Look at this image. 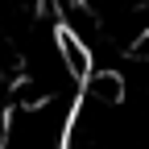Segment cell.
I'll list each match as a JSON object with an SVG mask.
<instances>
[{
  "label": "cell",
  "instance_id": "cell-1",
  "mask_svg": "<svg viewBox=\"0 0 149 149\" xmlns=\"http://www.w3.org/2000/svg\"><path fill=\"white\" fill-rule=\"evenodd\" d=\"M54 42H58V58H62L66 74H70V79L83 87L91 74H95V58H91V46L83 42L79 33H70V29H58V33H54Z\"/></svg>",
  "mask_w": 149,
  "mask_h": 149
},
{
  "label": "cell",
  "instance_id": "cell-2",
  "mask_svg": "<svg viewBox=\"0 0 149 149\" xmlns=\"http://www.w3.org/2000/svg\"><path fill=\"white\" fill-rule=\"evenodd\" d=\"M13 70H17V46L8 37V25L0 21V91L13 83Z\"/></svg>",
  "mask_w": 149,
  "mask_h": 149
}]
</instances>
